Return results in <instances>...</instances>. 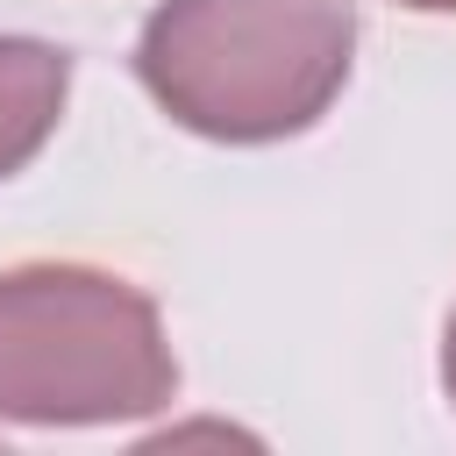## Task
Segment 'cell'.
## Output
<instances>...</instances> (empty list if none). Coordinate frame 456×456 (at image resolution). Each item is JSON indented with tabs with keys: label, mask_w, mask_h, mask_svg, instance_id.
Returning a JSON list of instances; mask_svg holds the SVG:
<instances>
[{
	"label": "cell",
	"mask_w": 456,
	"mask_h": 456,
	"mask_svg": "<svg viewBox=\"0 0 456 456\" xmlns=\"http://www.w3.org/2000/svg\"><path fill=\"white\" fill-rule=\"evenodd\" d=\"M406 7H420V14H456V0H406Z\"/></svg>",
	"instance_id": "cell-5"
},
{
	"label": "cell",
	"mask_w": 456,
	"mask_h": 456,
	"mask_svg": "<svg viewBox=\"0 0 456 456\" xmlns=\"http://www.w3.org/2000/svg\"><path fill=\"white\" fill-rule=\"evenodd\" d=\"M178 392L150 292L86 264H21L0 278V420H128Z\"/></svg>",
	"instance_id": "cell-2"
},
{
	"label": "cell",
	"mask_w": 456,
	"mask_h": 456,
	"mask_svg": "<svg viewBox=\"0 0 456 456\" xmlns=\"http://www.w3.org/2000/svg\"><path fill=\"white\" fill-rule=\"evenodd\" d=\"M349 50V0H164L142 21L135 71L192 135L278 142L328 114Z\"/></svg>",
	"instance_id": "cell-1"
},
{
	"label": "cell",
	"mask_w": 456,
	"mask_h": 456,
	"mask_svg": "<svg viewBox=\"0 0 456 456\" xmlns=\"http://www.w3.org/2000/svg\"><path fill=\"white\" fill-rule=\"evenodd\" d=\"M442 385H449V399H456V314H449V342H442Z\"/></svg>",
	"instance_id": "cell-4"
},
{
	"label": "cell",
	"mask_w": 456,
	"mask_h": 456,
	"mask_svg": "<svg viewBox=\"0 0 456 456\" xmlns=\"http://www.w3.org/2000/svg\"><path fill=\"white\" fill-rule=\"evenodd\" d=\"M71 57L36 36H0V178L21 171L64 114Z\"/></svg>",
	"instance_id": "cell-3"
}]
</instances>
